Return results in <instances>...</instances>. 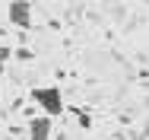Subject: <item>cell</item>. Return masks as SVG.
I'll list each match as a JSON object with an SVG mask.
<instances>
[{
  "instance_id": "cell-1",
  "label": "cell",
  "mask_w": 149,
  "mask_h": 140,
  "mask_svg": "<svg viewBox=\"0 0 149 140\" xmlns=\"http://www.w3.org/2000/svg\"><path fill=\"white\" fill-rule=\"evenodd\" d=\"M29 96L48 118H57V115H63V108H67V105H63V92H60V86H54V83L51 86H35Z\"/></svg>"
},
{
  "instance_id": "cell-2",
  "label": "cell",
  "mask_w": 149,
  "mask_h": 140,
  "mask_svg": "<svg viewBox=\"0 0 149 140\" xmlns=\"http://www.w3.org/2000/svg\"><path fill=\"white\" fill-rule=\"evenodd\" d=\"M6 16L16 29H32V3L29 0H10Z\"/></svg>"
},
{
  "instance_id": "cell-3",
  "label": "cell",
  "mask_w": 149,
  "mask_h": 140,
  "mask_svg": "<svg viewBox=\"0 0 149 140\" xmlns=\"http://www.w3.org/2000/svg\"><path fill=\"white\" fill-rule=\"evenodd\" d=\"M54 134V121L48 115H35L29 121V140H51Z\"/></svg>"
},
{
  "instance_id": "cell-4",
  "label": "cell",
  "mask_w": 149,
  "mask_h": 140,
  "mask_svg": "<svg viewBox=\"0 0 149 140\" xmlns=\"http://www.w3.org/2000/svg\"><path fill=\"white\" fill-rule=\"evenodd\" d=\"M13 57H16L19 64H29V61H32V57H35V54H32L29 48H16V51H13Z\"/></svg>"
},
{
  "instance_id": "cell-5",
  "label": "cell",
  "mask_w": 149,
  "mask_h": 140,
  "mask_svg": "<svg viewBox=\"0 0 149 140\" xmlns=\"http://www.w3.org/2000/svg\"><path fill=\"white\" fill-rule=\"evenodd\" d=\"M10 57H13V48H0V73H3V67H6Z\"/></svg>"
},
{
  "instance_id": "cell-6",
  "label": "cell",
  "mask_w": 149,
  "mask_h": 140,
  "mask_svg": "<svg viewBox=\"0 0 149 140\" xmlns=\"http://www.w3.org/2000/svg\"><path fill=\"white\" fill-rule=\"evenodd\" d=\"M76 121H79L83 127H89V124H92V121H89V115H86V112H79V108H76Z\"/></svg>"
},
{
  "instance_id": "cell-7",
  "label": "cell",
  "mask_w": 149,
  "mask_h": 140,
  "mask_svg": "<svg viewBox=\"0 0 149 140\" xmlns=\"http://www.w3.org/2000/svg\"><path fill=\"white\" fill-rule=\"evenodd\" d=\"M136 3H146V0H136Z\"/></svg>"
}]
</instances>
